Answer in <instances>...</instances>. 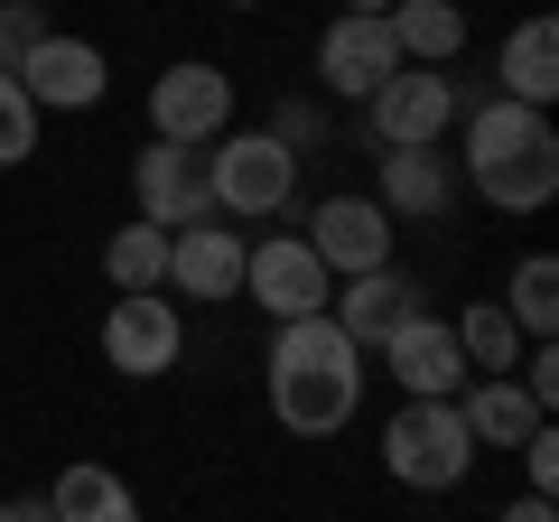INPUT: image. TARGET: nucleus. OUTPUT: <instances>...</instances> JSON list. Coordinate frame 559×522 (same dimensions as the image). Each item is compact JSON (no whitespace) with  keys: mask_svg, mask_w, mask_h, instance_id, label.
<instances>
[{"mask_svg":"<svg viewBox=\"0 0 559 522\" xmlns=\"http://www.w3.org/2000/svg\"><path fill=\"white\" fill-rule=\"evenodd\" d=\"M271 420L289 439H336L345 420L364 411V345L345 336L336 318H299V327H271Z\"/></svg>","mask_w":559,"mask_h":522,"instance_id":"1","label":"nucleus"},{"mask_svg":"<svg viewBox=\"0 0 559 522\" xmlns=\"http://www.w3.org/2000/svg\"><path fill=\"white\" fill-rule=\"evenodd\" d=\"M457 159H466V187H476L485 205H503V215H540V205L559 197V131H550V112H522V103H503L495 84L466 94Z\"/></svg>","mask_w":559,"mask_h":522,"instance_id":"2","label":"nucleus"},{"mask_svg":"<svg viewBox=\"0 0 559 522\" xmlns=\"http://www.w3.org/2000/svg\"><path fill=\"white\" fill-rule=\"evenodd\" d=\"M205 197H215V215H242V224H271L289 215V197H299V150H280L271 131H224V141H205Z\"/></svg>","mask_w":559,"mask_h":522,"instance_id":"3","label":"nucleus"},{"mask_svg":"<svg viewBox=\"0 0 559 522\" xmlns=\"http://www.w3.org/2000/svg\"><path fill=\"white\" fill-rule=\"evenodd\" d=\"M382 466H392V485H411V495H457V485L476 476V439H466L457 402H401L392 420H382Z\"/></svg>","mask_w":559,"mask_h":522,"instance_id":"4","label":"nucleus"},{"mask_svg":"<svg viewBox=\"0 0 559 522\" xmlns=\"http://www.w3.org/2000/svg\"><path fill=\"white\" fill-rule=\"evenodd\" d=\"M457 112H466V84L439 75V66H401V75L364 103L373 150H439L448 131H457Z\"/></svg>","mask_w":559,"mask_h":522,"instance_id":"5","label":"nucleus"},{"mask_svg":"<svg viewBox=\"0 0 559 522\" xmlns=\"http://www.w3.org/2000/svg\"><path fill=\"white\" fill-rule=\"evenodd\" d=\"M224 131H234V75H224L215 57H178V66L150 75V141L205 150V141H224Z\"/></svg>","mask_w":559,"mask_h":522,"instance_id":"6","label":"nucleus"},{"mask_svg":"<svg viewBox=\"0 0 559 522\" xmlns=\"http://www.w3.org/2000/svg\"><path fill=\"white\" fill-rule=\"evenodd\" d=\"M242 299H252L271 327H299V318H326L336 281H326V261L308 252L299 234H261L252 252H242Z\"/></svg>","mask_w":559,"mask_h":522,"instance_id":"7","label":"nucleus"},{"mask_svg":"<svg viewBox=\"0 0 559 522\" xmlns=\"http://www.w3.org/2000/svg\"><path fill=\"white\" fill-rule=\"evenodd\" d=\"M178 355H187V318L168 289H131V299L103 308V364L112 373L159 382V373H178Z\"/></svg>","mask_w":559,"mask_h":522,"instance_id":"8","label":"nucleus"},{"mask_svg":"<svg viewBox=\"0 0 559 522\" xmlns=\"http://www.w3.org/2000/svg\"><path fill=\"white\" fill-rule=\"evenodd\" d=\"M131 205H140V224H159V234L215 224V197H205V150L150 141V150L131 159Z\"/></svg>","mask_w":559,"mask_h":522,"instance_id":"9","label":"nucleus"},{"mask_svg":"<svg viewBox=\"0 0 559 522\" xmlns=\"http://www.w3.org/2000/svg\"><path fill=\"white\" fill-rule=\"evenodd\" d=\"M20 94L38 103V121H47V112H94V103L112 94V57H103L94 38H66V28H47V38L20 57Z\"/></svg>","mask_w":559,"mask_h":522,"instance_id":"10","label":"nucleus"},{"mask_svg":"<svg viewBox=\"0 0 559 522\" xmlns=\"http://www.w3.org/2000/svg\"><path fill=\"white\" fill-rule=\"evenodd\" d=\"M308 252L326 261V281H364V271H382V261H392V242H401V224L382 215L373 197H355V187H345V197H326L318 215H308Z\"/></svg>","mask_w":559,"mask_h":522,"instance_id":"11","label":"nucleus"},{"mask_svg":"<svg viewBox=\"0 0 559 522\" xmlns=\"http://www.w3.org/2000/svg\"><path fill=\"white\" fill-rule=\"evenodd\" d=\"M429 308V289L401 271V261H382V271H364V281H336V299H326V318L345 327V336L364 345V355H382V345L401 336V327Z\"/></svg>","mask_w":559,"mask_h":522,"instance_id":"12","label":"nucleus"},{"mask_svg":"<svg viewBox=\"0 0 559 522\" xmlns=\"http://www.w3.org/2000/svg\"><path fill=\"white\" fill-rule=\"evenodd\" d=\"M382 373L401 382V402H457L466 382H476V373H466V355H457V327L429 318V308L382 345Z\"/></svg>","mask_w":559,"mask_h":522,"instance_id":"13","label":"nucleus"},{"mask_svg":"<svg viewBox=\"0 0 559 522\" xmlns=\"http://www.w3.org/2000/svg\"><path fill=\"white\" fill-rule=\"evenodd\" d=\"M401 75V47H392V28L382 20H326V38H318V84L326 94H345V103H373L382 84Z\"/></svg>","mask_w":559,"mask_h":522,"instance_id":"14","label":"nucleus"},{"mask_svg":"<svg viewBox=\"0 0 559 522\" xmlns=\"http://www.w3.org/2000/svg\"><path fill=\"white\" fill-rule=\"evenodd\" d=\"M242 252L234 224H187L168 234V299H242Z\"/></svg>","mask_w":559,"mask_h":522,"instance_id":"15","label":"nucleus"},{"mask_svg":"<svg viewBox=\"0 0 559 522\" xmlns=\"http://www.w3.org/2000/svg\"><path fill=\"white\" fill-rule=\"evenodd\" d=\"M448 197H457V168H448V150H382L373 168V205L392 224H439Z\"/></svg>","mask_w":559,"mask_h":522,"instance_id":"16","label":"nucleus"},{"mask_svg":"<svg viewBox=\"0 0 559 522\" xmlns=\"http://www.w3.org/2000/svg\"><path fill=\"white\" fill-rule=\"evenodd\" d=\"M495 94L522 103V112H550L559 103V28H550V10L513 20V38H503V57H495Z\"/></svg>","mask_w":559,"mask_h":522,"instance_id":"17","label":"nucleus"},{"mask_svg":"<svg viewBox=\"0 0 559 522\" xmlns=\"http://www.w3.org/2000/svg\"><path fill=\"white\" fill-rule=\"evenodd\" d=\"M457 420H466V439H476V448H522L550 411H540L513 373H476V382L457 392Z\"/></svg>","mask_w":559,"mask_h":522,"instance_id":"18","label":"nucleus"},{"mask_svg":"<svg viewBox=\"0 0 559 522\" xmlns=\"http://www.w3.org/2000/svg\"><path fill=\"white\" fill-rule=\"evenodd\" d=\"M382 28H392L401 66H439L448 75V66L466 57V0H392Z\"/></svg>","mask_w":559,"mask_h":522,"instance_id":"19","label":"nucleus"},{"mask_svg":"<svg viewBox=\"0 0 559 522\" xmlns=\"http://www.w3.org/2000/svg\"><path fill=\"white\" fill-rule=\"evenodd\" d=\"M47 522H140V495H131V476H112L103 458H75L57 485H47Z\"/></svg>","mask_w":559,"mask_h":522,"instance_id":"20","label":"nucleus"},{"mask_svg":"<svg viewBox=\"0 0 559 522\" xmlns=\"http://www.w3.org/2000/svg\"><path fill=\"white\" fill-rule=\"evenodd\" d=\"M503 318L522 327V345H550V336H559V261H550V252H522V261H513Z\"/></svg>","mask_w":559,"mask_h":522,"instance_id":"21","label":"nucleus"},{"mask_svg":"<svg viewBox=\"0 0 559 522\" xmlns=\"http://www.w3.org/2000/svg\"><path fill=\"white\" fill-rule=\"evenodd\" d=\"M448 327H457V355H466V373H513V364H522V327L503 318V299H466Z\"/></svg>","mask_w":559,"mask_h":522,"instance_id":"22","label":"nucleus"},{"mask_svg":"<svg viewBox=\"0 0 559 522\" xmlns=\"http://www.w3.org/2000/svg\"><path fill=\"white\" fill-rule=\"evenodd\" d=\"M103 281H112V299H131V289H168V234H159V224H112V242H103Z\"/></svg>","mask_w":559,"mask_h":522,"instance_id":"23","label":"nucleus"},{"mask_svg":"<svg viewBox=\"0 0 559 522\" xmlns=\"http://www.w3.org/2000/svg\"><path fill=\"white\" fill-rule=\"evenodd\" d=\"M38 150V103L20 94V75H0V168H20Z\"/></svg>","mask_w":559,"mask_h":522,"instance_id":"24","label":"nucleus"},{"mask_svg":"<svg viewBox=\"0 0 559 522\" xmlns=\"http://www.w3.org/2000/svg\"><path fill=\"white\" fill-rule=\"evenodd\" d=\"M47 38V10L38 0H0V75H20V57Z\"/></svg>","mask_w":559,"mask_h":522,"instance_id":"25","label":"nucleus"},{"mask_svg":"<svg viewBox=\"0 0 559 522\" xmlns=\"http://www.w3.org/2000/svg\"><path fill=\"white\" fill-rule=\"evenodd\" d=\"M513 458H522V495H559V429H550V420H540Z\"/></svg>","mask_w":559,"mask_h":522,"instance_id":"26","label":"nucleus"},{"mask_svg":"<svg viewBox=\"0 0 559 522\" xmlns=\"http://www.w3.org/2000/svg\"><path fill=\"white\" fill-rule=\"evenodd\" d=\"M261 131H271L280 150H318V103H280V112L261 121Z\"/></svg>","mask_w":559,"mask_h":522,"instance_id":"27","label":"nucleus"},{"mask_svg":"<svg viewBox=\"0 0 559 522\" xmlns=\"http://www.w3.org/2000/svg\"><path fill=\"white\" fill-rule=\"evenodd\" d=\"M495 522H559V503H550V495H513Z\"/></svg>","mask_w":559,"mask_h":522,"instance_id":"28","label":"nucleus"},{"mask_svg":"<svg viewBox=\"0 0 559 522\" xmlns=\"http://www.w3.org/2000/svg\"><path fill=\"white\" fill-rule=\"evenodd\" d=\"M0 522H47V503H28V495H20V503H0Z\"/></svg>","mask_w":559,"mask_h":522,"instance_id":"29","label":"nucleus"},{"mask_svg":"<svg viewBox=\"0 0 559 522\" xmlns=\"http://www.w3.org/2000/svg\"><path fill=\"white\" fill-rule=\"evenodd\" d=\"M382 10H392V0H345V20H382Z\"/></svg>","mask_w":559,"mask_h":522,"instance_id":"30","label":"nucleus"},{"mask_svg":"<svg viewBox=\"0 0 559 522\" xmlns=\"http://www.w3.org/2000/svg\"><path fill=\"white\" fill-rule=\"evenodd\" d=\"M224 10H261V0H224Z\"/></svg>","mask_w":559,"mask_h":522,"instance_id":"31","label":"nucleus"}]
</instances>
